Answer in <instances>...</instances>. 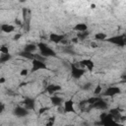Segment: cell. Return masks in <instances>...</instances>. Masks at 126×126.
Masks as SVG:
<instances>
[{
  "label": "cell",
  "mask_w": 126,
  "mask_h": 126,
  "mask_svg": "<svg viewBox=\"0 0 126 126\" xmlns=\"http://www.w3.org/2000/svg\"><path fill=\"white\" fill-rule=\"evenodd\" d=\"M28 73H29L28 69H22V70H21V72H20L21 76H27V75H28Z\"/></svg>",
  "instance_id": "cell-24"
},
{
  "label": "cell",
  "mask_w": 126,
  "mask_h": 126,
  "mask_svg": "<svg viewBox=\"0 0 126 126\" xmlns=\"http://www.w3.org/2000/svg\"><path fill=\"white\" fill-rule=\"evenodd\" d=\"M36 48H37V45H35L34 43H29V44H27V45L24 47V50L27 51V52L32 53L33 51L36 50Z\"/></svg>",
  "instance_id": "cell-16"
},
{
  "label": "cell",
  "mask_w": 126,
  "mask_h": 126,
  "mask_svg": "<svg viewBox=\"0 0 126 126\" xmlns=\"http://www.w3.org/2000/svg\"><path fill=\"white\" fill-rule=\"evenodd\" d=\"M61 90V87L59 86V85H55V84H51V85H48L47 87H46V92L48 93V94H56L58 91H60Z\"/></svg>",
  "instance_id": "cell-12"
},
{
  "label": "cell",
  "mask_w": 126,
  "mask_h": 126,
  "mask_svg": "<svg viewBox=\"0 0 126 126\" xmlns=\"http://www.w3.org/2000/svg\"><path fill=\"white\" fill-rule=\"evenodd\" d=\"M15 23H17V25H21V24H22V23H21V21H20V20H18V19H16V20H15Z\"/></svg>",
  "instance_id": "cell-29"
},
{
  "label": "cell",
  "mask_w": 126,
  "mask_h": 126,
  "mask_svg": "<svg viewBox=\"0 0 126 126\" xmlns=\"http://www.w3.org/2000/svg\"><path fill=\"white\" fill-rule=\"evenodd\" d=\"M47 109H48V107H42V108H40V109H39V113L41 114V113H43L44 111H46Z\"/></svg>",
  "instance_id": "cell-26"
},
{
  "label": "cell",
  "mask_w": 126,
  "mask_h": 126,
  "mask_svg": "<svg viewBox=\"0 0 126 126\" xmlns=\"http://www.w3.org/2000/svg\"><path fill=\"white\" fill-rule=\"evenodd\" d=\"M88 35H89V32L87 31V32H78L77 37H78V39L84 40L85 38H87V37H88Z\"/></svg>",
  "instance_id": "cell-20"
},
{
  "label": "cell",
  "mask_w": 126,
  "mask_h": 126,
  "mask_svg": "<svg viewBox=\"0 0 126 126\" xmlns=\"http://www.w3.org/2000/svg\"><path fill=\"white\" fill-rule=\"evenodd\" d=\"M50 101H51V103H52L53 105H55V106H60V105L62 104V102H63V98H62L61 96L57 95V94H53V95L50 97Z\"/></svg>",
  "instance_id": "cell-13"
},
{
  "label": "cell",
  "mask_w": 126,
  "mask_h": 126,
  "mask_svg": "<svg viewBox=\"0 0 126 126\" xmlns=\"http://www.w3.org/2000/svg\"><path fill=\"white\" fill-rule=\"evenodd\" d=\"M91 88H92V84H91V83H87V84L84 85L83 90H90Z\"/></svg>",
  "instance_id": "cell-25"
},
{
  "label": "cell",
  "mask_w": 126,
  "mask_h": 126,
  "mask_svg": "<svg viewBox=\"0 0 126 126\" xmlns=\"http://www.w3.org/2000/svg\"><path fill=\"white\" fill-rule=\"evenodd\" d=\"M64 126H74V125H71V124H66V125H64Z\"/></svg>",
  "instance_id": "cell-32"
},
{
  "label": "cell",
  "mask_w": 126,
  "mask_h": 126,
  "mask_svg": "<svg viewBox=\"0 0 126 126\" xmlns=\"http://www.w3.org/2000/svg\"><path fill=\"white\" fill-rule=\"evenodd\" d=\"M14 114L18 117H25L29 114V109H27L25 106H17L14 109Z\"/></svg>",
  "instance_id": "cell-7"
},
{
  "label": "cell",
  "mask_w": 126,
  "mask_h": 126,
  "mask_svg": "<svg viewBox=\"0 0 126 126\" xmlns=\"http://www.w3.org/2000/svg\"><path fill=\"white\" fill-rule=\"evenodd\" d=\"M80 65L84 68H87L89 71H93V69L94 67V63L92 59H84V60L80 61Z\"/></svg>",
  "instance_id": "cell-8"
},
{
  "label": "cell",
  "mask_w": 126,
  "mask_h": 126,
  "mask_svg": "<svg viewBox=\"0 0 126 126\" xmlns=\"http://www.w3.org/2000/svg\"><path fill=\"white\" fill-rule=\"evenodd\" d=\"M106 34L104 33V32H96L95 34H94V38H95V40H97V41H102V40H106Z\"/></svg>",
  "instance_id": "cell-18"
},
{
  "label": "cell",
  "mask_w": 126,
  "mask_h": 126,
  "mask_svg": "<svg viewBox=\"0 0 126 126\" xmlns=\"http://www.w3.org/2000/svg\"><path fill=\"white\" fill-rule=\"evenodd\" d=\"M74 30L78 32H87L88 31V25L85 24V23H79V24H76L75 27H74Z\"/></svg>",
  "instance_id": "cell-14"
},
{
  "label": "cell",
  "mask_w": 126,
  "mask_h": 126,
  "mask_svg": "<svg viewBox=\"0 0 126 126\" xmlns=\"http://www.w3.org/2000/svg\"><path fill=\"white\" fill-rule=\"evenodd\" d=\"M91 46L94 47V48H95V47L97 46V44H96V42H92V43H91Z\"/></svg>",
  "instance_id": "cell-28"
},
{
  "label": "cell",
  "mask_w": 126,
  "mask_h": 126,
  "mask_svg": "<svg viewBox=\"0 0 126 126\" xmlns=\"http://www.w3.org/2000/svg\"><path fill=\"white\" fill-rule=\"evenodd\" d=\"M20 55L22 56V57H24V58H26V59H30V60H33L34 59V56H35V54H33V53H31V52H27V51H22L21 53H20Z\"/></svg>",
  "instance_id": "cell-17"
},
{
  "label": "cell",
  "mask_w": 126,
  "mask_h": 126,
  "mask_svg": "<svg viewBox=\"0 0 126 126\" xmlns=\"http://www.w3.org/2000/svg\"><path fill=\"white\" fill-rule=\"evenodd\" d=\"M102 93V87H100L99 85L96 86L94 88V94H100Z\"/></svg>",
  "instance_id": "cell-22"
},
{
  "label": "cell",
  "mask_w": 126,
  "mask_h": 126,
  "mask_svg": "<svg viewBox=\"0 0 126 126\" xmlns=\"http://www.w3.org/2000/svg\"><path fill=\"white\" fill-rule=\"evenodd\" d=\"M47 66L46 64L44 63V61H40V60H37V59H33L32 61V72H36V71H39V70H44L46 69Z\"/></svg>",
  "instance_id": "cell-4"
},
{
  "label": "cell",
  "mask_w": 126,
  "mask_h": 126,
  "mask_svg": "<svg viewBox=\"0 0 126 126\" xmlns=\"http://www.w3.org/2000/svg\"><path fill=\"white\" fill-rule=\"evenodd\" d=\"M37 47L39 48L40 55H42L43 57H54L56 55L55 51L51 47H49L47 44H45L43 42H39L37 44Z\"/></svg>",
  "instance_id": "cell-1"
},
{
  "label": "cell",
  "mask_w": 126,
  "mask_h": 126,
  "mask_svg": "<svg viewBox=\"0 0 126 126\" xmlns=\"http://www.w3.org/2000/svg\"><path fill=\"white\" fill-rule=\"evenodd\" d=\"M85 69L84 68H80L79 66L72 64L71 65V76L75 79H80L84 74H85Z\"/></svg>",
  "instance_id": "cell-3"
},
{
  "label": "cell",
  "mask_w": 126,
  "mask_h": 126,
  "mask_svg": "<svg viewBox=\"0 0 126 126\" xmlns=\"http://www.w3.org/2000/svg\"><path fill=\"white\" fill-rule=\"evenodd\" d=\"M0 51H1V53H4V54L9 53V49H8V47H7V46H5V45H2V46H1Z\"/></svg>",
  "instance_id": "cell-23"
},
{
  "label": "cell",
  "mask_w": 126,
  "mask_h": 126,
  "mask_svg": "<svg viewBox=\"0 0 126 126\" xmlns=\"http://www.w3.org/2000/svg\"><path fill=\"white\" fill-rule=\"evenodd\" d=\"M3 111H4V104L1 103V112H3Z\"/></svg>",
  "instance_id": "cell-30"
},
{
  "label": "cell",
  "mask_w": 126,
  "mask_h": 126,
  "mask_svg": "<svg viewBox=\"0 0 126 126\" xmlns=\"http://www.w3.org/2000/svg\"><path fill=\"white\" fill-rule=\"evenodd\" d=\"M15 30V27L10 25V24H2L1 25V31L3 32H6V33H10L12 32H14Z\"/></svg>",
  "instance_id": "cell-15"
},
{
  "label": "cell",
  "mask_w": 126,
  "mask_h": 126,
  "mask_svg": "<svg viewBox=\"0 0 126 126\" xmlns=\"http://www.w3.org/2000/svg\"><path fill=\"white\" fill-rule=\"evenodd\" d=\"M91 107H93V108H95V109H100V110H105L107 107H108V104H107V102L104 100V99H102V98H98L94 104H92L91 105Z\"/></svg>",
  "instance_id": "cell-6"
},
{
  "label": "cell",
  "mask_w": 126,
  "mask_h": 126,
  "mask_svg": "<svg viewBox=\"0 0 126 126\" xmlns=\"http://www.w3.org/2000/svg\"><path fill=\"white\" fill-rule=\"evenodd\" d=\"M54 122H55L54 117H50V118L47 119V121L45 123V126H53L54 125Z\"/></svg>",
  "instance_id": "cell-21"
},
{
  "label": "cell",
  "mask_w": 126,
  "mask_h": 126,
  "mask_svg": "<svg viewBox=\"0 0 126 126\" xmlns=\"http://www.w3.org/2000/svg\"><path fill=\"white\" fill-rule=\"evenodd\" d=\"M4 82H5V79L4 78H1V84H3Z\"/></svg>",
  "instance_id": "cell-31"
},
{
  "label": "cell",
  "mask_w": 126,
  "mask_h": 126,
  "mask_svg": "<svg viewBox=\"0 0 126 126\" xmlns=\"http://www.w3.org/2000/svg\"><path fill=\"white\" fill-rule=\"evenodd\" d=\"M63 111L68 113V112H75V108H74V101L72 99H68L64 102V107H63Z\"/></svg>",
  "instance_id": "cell-9"
},
{
  "label": "cell",
  "mask_w": 126,
  "mask_h": 126,
  "mask_svg": "<svg viewBox=\"0 0 126 126\" xmlns=\"http://www.w3.org/2000/svg\"><path fill=\"white\" fill-rule=\"evenodd\" d=\"M120 89L118 87H115V86H112V87H108L104 92H103V95L104 96H114L116 94H120Z\"/></svg>",
  "instance_id": "cell-5"
},
{
  "label": "cell",
  "mask_w": 126,
  "mask_h": 126,
  "mask_svg": "<svg viewBox=\"0 0 126 126\" xmlns=\"http://www.w3.org/2000/svg\"><path fill=\"white\" fill-rule=\"evenodd\" d=\"M20 37H21V34H20V33H17V34L14 35V39H15V40H18Z\"/></svg>",
  "instance_id": "cell-27"
},
{
  "label": "cell",
  "mask_w": 126,
  "mask_h": 126,
  "mask_svg": "<svg viewBox=\"0 0 126 126\" xmlns=\"http://www.w3.org/2000/svg\"><path fill=\"white\" fill-rule=\"evenodd\" d=\"M11 58H12V56L10 55V53H7V54L1 53V56H0V62H1V63H5V62L9 61Z\"/></svg>",
  "instance_id": "cell-19"
},
{
  "label": "cell",
  "mask_w": 126,
  "mask_h": 126,
  "mask_svg": "<svg viewBox=\"0 0 126 126\" xmlns=\"http://www.w3.org/2000/svg\"><path fill=\"white\" fill-rule=\"evenodd\" d=\"M108 42L118 45V46H125L126 45V37L123 34H119V35H114L109 37L108 39H106Z\"/></svg>",
  "instance_id": "cell-2"
},
{
  "label": "cell",
  "mask_w": 126,
  "mask_h": 126,
  "mask_svg": "<svg viewBox=\"0 0 126 126\" xmlns=\"http://www.w3.org/2000/svg\"><path fill=\"white\" fill-rule=\"evenodd\" d=\"M24 103V106L27 108V109H34V105H35V102H34V99L33 98H31V97H26L23 101Z\"/></svg>",
  "instance_id": "cell-11"
},
{
  "label": "cell",
  "mask_w": 126,
  "mask_h": 126,
  "mask_svg": "<svg viewBox=\"0 0 126 126\" xmlns=\"http://www.w3.org/2000/svg\"><path fill=\"white\" fill-rule=\"evenodd\" d=\"M64 35L63 34H59V33H56V32H52L49 34V39L50 41L54 42V43H59V42H62V40H64Z\"/></svg>",
  "instance_id": "cell-10"
}]
</instances>
